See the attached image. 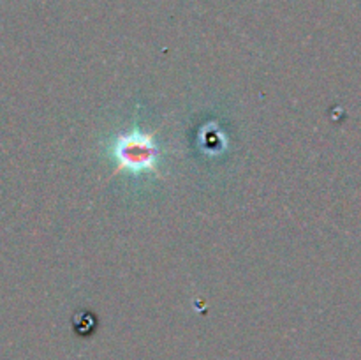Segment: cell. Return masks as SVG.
Instances as JSON below:
<instances>
[{
  "label": "cell",
  "mask_w": 361,
  "mask_h": 360,
  "mask_svg": "<svg viewBox=\"0 0 361 360\" xmlns=\"http://www.w3.org/2000/svg\"><path fill=\"white\" fill-rule=\"evenodd\" d=\"M118 157L120 166L123 168H152L155 159V148L152 145L150 136H141V134H134V136H126L118 145Z\"/></svg>",
  "instance_id": "6da1fadb"
}]
</instances>
